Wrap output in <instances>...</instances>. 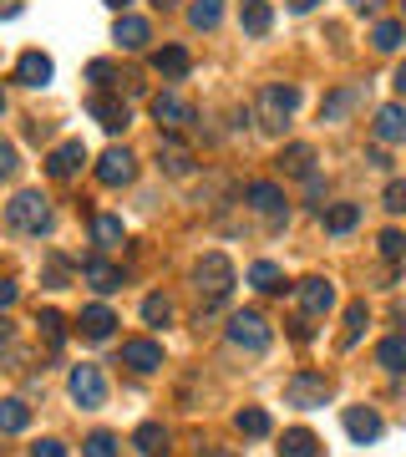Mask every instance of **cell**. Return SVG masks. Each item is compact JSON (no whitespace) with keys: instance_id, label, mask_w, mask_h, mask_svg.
Returning a JSON list of instances; mask_svg holds the SVG:
<instances>
[{"instance_id":"6da1fadb","label":"cell","mask_w":406,"mask_h":457,"mask_svg":"<svg viewBox=\"0 0 406 457\" xmlns=\"http://www.w3.org/2000/svg\"><path fill=\"white\" fill-rule=\"evenodd\" d=\"M5 228L11 234H51V198L41 188H21L5 204Z\"/></svg>"},{"instance_id":"7a4b0ae2","label":"cell","mask_w":406,"mask_h":457,"mask_svg":"<svg viewBox=\"0 0 406 457\" xmlns=\"http://www.w3.org/2000/svg\"><path fill=\"white\" fill-rule=\"evenodd\" d=\"M194 290L203 295V311H219L228 300V290H234V264H228V254H203V260L194 264Z\"/></svg>"},{"instance_id":"3957f363","label":"cell","mask_w":406,"mask_h":457,"mask_svg":"<svg viewBox=\"0 0 406 457\" xmlns=\"http://www.w3.org/2000/svg\"><path fill=\"white\" fill-rule=\"evenodd\" d=\"M228 345L234 351H249V356H264L269 351V341H275V330H269V320H264L260 311H234L228 315Z\"/></svg>"},{"instance_id":"277c9868","label":"cell","mask_w":406,"mask_h":457,"mask_svg":"<svg viewBox=\"0 0 406 457\" xmlns=\"http://www.w3.org/2000/svg\"><path fill=\"white\" fill-rule=\"evenodd\" d=\"M294 107H300V87H290V82H269L260 92V128L264 132H285L290 128V117H294Z\"/></svg>"},{"instance_id":"5b68a950","label":"cell","mask_w":406,"mask_h":457,"mask_svg":"<svg viewBox=\"0 0 406 457\" xmlns=\"http://www.w3.org/2000/svg\"><path fill=\"white\" fill-rule=\"evenodd\" d=\"M330 396H336V381L325 371H294L290 381H285V402H290V407L315 411V407H325Z\"/></svg>"},{"instance_id":"8992f818","label":"cell","mask_w":406,"mask_h":457,"mask_svg":"<svg viewBox=\"0 0 406 457\" xmlns=\"http://www.w3.org/2000/svg\"><path fill=\"white\" fill-rule=\"evenodd\" d=\"M66 392H71V402H77L81 411H97L102 402H107V376H102L97 366H71Z\"/></svg>"},{"instance_id":"52a82bcc","label":"cell","mask_w":406,"mask_h":457,"mask_svg":"<svg viewBox=\"0 0 406 457\" xmlns=\"http://www.w3.org/2000/svg\"><path fill=\"white\" fill-rule=\"evenodd\" d=\"M244 204H249L254 213H264L269 224H285V219H290V198H285V188L269 183V179L249 183V188H244Z\"/></svg>"},{"instance_id":"ba28073f","label":"cell","mask_w":406,"mask_h":457,"mask_svg":"<svg viewBox=\"0 0 406 457\" xmlns=\"http://www.w3.org/2000/svg\"><path fill=\"white\" fill-rule=\"evenodd\" d=\"M137 179V158H132L128 147H107L97 158V183L102 188H128Z\"/></svg>"},{"instance_id":"9c48e42d","label":"cell","mask_w":406,"mask_h":457,"mask_svg":"<svg viewBox=\"0 0 406 457\" xmlns=\"http://www.w3.org/2000/svg\"><path fill=\"white\" fill-rule=\"evenodd\" d=\"M158 168L168 179H188V173H194V147L183 143L178 132H162L158 137Z\"/></svg>"},{"instance_id":"30bf717a","label":"cell","mask_w":406,"mask_h":457,"mask_svg":"<svg viewBox=\"0 0 406 457\" xmlns=\"http://www.w3.org/2000/svg\"><path fill=\"white\" fill-rule=\"evenodd\" d=\"M294 300H300V311H305V315H330V311H336V285L320 279V275H310V279L294 285Z\"/></svg>"},{"instance_id":"8fae6325","label":"cell","mask_w":406,"mask_h":457,"mask_svg":"<svg viewBox=\"0 0 406 457\" xmlns=\"http://www.w3.org/2000/svg\"><path fill=\"white\" fill-rule=\"evenodd\" d=\"M153 122H158L162 132H183L194 122V107H188L178 92H158V97H153Z\"/></svg>"},{"instance_id":"7c38bea8","label":"cell","mask_w":406,"mask_h":457,"mask_svg":"<svg viewBox=\"0 0 406 457\" xmlns=\"http://www.w3.org/2000/svg\"><path fill=\"white\" fill-rule=\"evenodd\" d=\"M87 112L97 117V122H102L107 132H122V128L132 122L128 102H122V97H112V92H92V97H87Z\"/></svg>"},{"instance_id":"4fadbf2b","label":"cell","mask_w":406,"mask_h":457,"mask_svg":"<svg viewBox=\"0 0 406 457\" xmlns=\"http://www.w3.org/2000/svg\"><path fill=\"white\" fill-rule=\"evenodd\" d=\"M81 163H87V143H81V137H71V143H62V147L46 158V173H51L56 183H71V179L81 173Z\"/></svg>"},{"instance_id":"5bb4252c","label":"cell","mask_w":406,"mask_h":457,"mask_svg":"<svg viewBox=\"0 0 406 457\" xmlns=\"http://www.w3.org/2000/svg\"><path fill=\"white\" fill-rule=\"evenodd\" d=\"M345 437L360 442V447H371L381 437V411L376 407H345Z\"/></svg>"},{"instance_id":"9a60e30c","label":"cell","mask_w":406,"mask_h":457,"mask_svg":"<svg viewBox=\"0 0 406 457\" xmlns=\"http://www.w3.org/2000/svg\"><path fill=\"white\" fill-rule=\"evenodd\" d=\"M122 366L137 376H153L162 366V345L158 341H122Z\"/></svg>"},{"instance_id":"2e32d148","label":"cell","mask_w":406,"mask_h":457,"mask_svg":"<svg viewBox=\"0 0 406 457\" xmlns=\"http://www.w3.org/2000/svg\"><path fill=\"white\" fill-rule=\"evenodd\" d=\"M112 41L122 51H147V41H153V26H147L143 16H128V11H122V16H117V26H112Z\"/></svg>"},{"instance_id":"e0dca14e","label":"cell","mask_w":406,"mask_h":457,"mask_svg":"<svg viewBox=\"0 0 406 457\" xmlns=\"http://www.w3.org/2000/svg\"><path fill=\"white\" fill-rule=\"evenodd\" d=\"M153 71H158L162 82H183L194 71V56L183 46H162V51H153Z\"/></svg>"},{"instance_id":"ac0fdd59","label":"cell","mask_w":406,"mask_h":457,"mask_svg":"<svg viewBox=\"0 0 406 457\" xmlns=\"http://www.w3.org/2000/svg\"><path fill=\"white\" fill-rule=\"evenodd\" d=\"M77 330H81V341H112L117 315L107 311V305H87V311H81V320H77Z\"/></svg>"},{"instance_id":"d6986e66","label":"cell","mask_w":406,"mask_h":457,"mask_svg":"<svg viewBox=\"0 0 406 457\" xmlns=\"http://www.w3.org/2000/svg\"><path fill=\"white\" fill-rule=\"evenodd\" d=\"M320 224H325V234H330V239H345V234L360 224V204H325Z\"/></svg>"},{"instance_id":"ffe728a7","label":"cell","mask_w":406,"mask_h":457,"mask_svg":"<svg viewBox=\"0 0 406 457\" xmlns=\"http://www.w3.org/2000/svg\"><path fill=\"white\" fill-rule=\"evenodd\" d=\"M371 132L381 137V143H406V107L402 102H386V107L376 112Z\"/></svg>"},{"instance_id":"44dd1931","label":"cell","mask_w":406,"mask_h":457,"mask_svg":"<svg viewBox=\"0 0 406 457\" xmlns=\"http://www.w3.org/2000/svg\"><path fill=\"white\" fill-rule=\"evenodd\" d=\"M279 173H290V179H315V147L290 143L285 153H279Z\"/></svg>"},{"instance_id":"7402d4cb","label":"cell","mask_w":406,"mask_h":457,"mask_svg":"<svg viewBox=\"0 0 406 457\" xmlns=\"http://www.w3.org/2000/svg\"><path fill=\"white\" fill-rule=\"evenodd\" d=\"M51 71H56V66H51L46 51H26V56L16 62V82H26V87H46V82H51Z\"/></svg>"},{"instance_id":"603a6c76","label":"cell","mask_w":406,"mask_h":457,"mask_svg":"<svg viewBox=\"0 0 406 457\" xmlns=\"http://www.w3.org/2000/svg\"><path fill=\"white\" fill-rule=\"evenodd\" d=\"M81 279H87L97 295L122 290V270H117V264H107V260H87V264H81Z\"/></svg>"},{"instance_id":"cb8c5ba5","label":"cell","mask_w":406,"mask_h":457,"mask_svg":"<svg viewBox=\"0 0 406 457\" xmlns=\"http://www.w3.org/2000/svg\"><path fill=\"white\" fill-rule=\"evenodd\" d=\"M239 26H244V36H264L269 26H275V5H269V0H244Z\"/></svg>"},{"instance_id":"d4e9b609","label":"cell","mask_w":406,"mask_h":457,"mask_svg":"<svg viewBox=\"0 0 406 457\" xmlns=\"http://www.w3.org/2000/svg\"><path fill=\"white\" fill-rule=\"evenodd\" d=\"M249 285L264 290V295H285V290H290V285H285V270H279L275 260H254V264H249Z\"/></svg>"},{"instance_id":"484cf974","label":"cell","mask_w":406,"mask_h":457,"mask_svg":"<svg viewBox=\"0 0 406 457\" xmlns=\"http://www.w3.org/2000/svg\"><path fill=\"white\" fill-rule=\"evenodd\" d=\"M279 457H320V437H315L310 427H290V432L279 437Z\"/></svg>"},{"instance_id":"4316f807","label":"cell","mask_w":406,"mask_h":457,"mask_svg":"<svg viewBox=\"0 0 406 457\" xmlns=\"http://www.w3.org/2000/svg\"><path fill=\"white\" fill-rule=\"evenodd\" d=\"M356 102H360V87H336V92L320 102V122H341Z\"/></svg>"},{"instance_id":"83f0119b","label":"cell","mask_w":406,"mask_h":457,"mask_svg":"<svg viewBox=\"0 0 406 457\" xmlns=\"http://www.w3.org/2000/svg\"><path fill=\"white\" fill-rule=\"evenodd\" d=\"M376 366L391 376H402L406 371V336H386V341L376 345Z\"/></svg>"},{"instance_id":"f1b7e54d","label":"cell","mask_w":406,"mask_h":457,"mask_svg":"<svg viewBox=\"0 0 406 457\" xmlns=\"http://www.w3.org/2000/svg\"><path fill=\"white\" fill-rule=\"evenodd\" d=\"M92 245L97 249L122 245V219H117V213H92Z\"/></svg>"},{"instance_id":"f546056e","label":"cell","mask_w":406,"mask_h":457,"mask_svg":"<svg viewBox=\"0 0 406 457\" xmlns=\"http://www.w3.org/2000/svg\"><path fill=\"white\" fill-rule=\"evenodd\" d=\"M132 447H137L143 457H162L168 453V432H162L158 422H143L137 432H132Z\"/></svg>"},{"instance_id":"4dcf8cb0","label":"cell","mask_w":406,"mask_h":457,"mask_svg":"<svg viewBox=\"0 0 406 457\" xmlns=\"http://www.w3.org/2000/svg\"><path fill=\"white\" fill-rule=\"evenodd\" d=\"M366 326H371V311H366V300H351V305H345V330H341V345H345V351L360 341V330H366Z\"/></svg>"},{"instance_id":"1f68e13d","label":"cell","mask_w":406,"mask_h":457,"mask_svg":"<svg viewBox=\"0 0 406 457\" xmlns=\"http://www.w3.org/2000/svg\"><path fill=\"white\" fill-rule=\"evenodd\" d=\"M219 21H224V0H194L188 5V26L194 31H213Z\"/></svg>"},{"instance_id":"d6a6232c","label":"cell","mask_w":406,"mask_h":457,"mask_svg":"<svg viewBox=\"0 0 406 457\" xmlns=\"http://www.w3.org/2000/svg\"><path fill=\"white\" fill-rule=\"evenodd\" d=\"M26 427H31V407L21 396H5L0 402V432H26Z\"/></svg>"},{"instance_id":"836d02e7","label":"cell","mask_w":406,"mask_h":457,"mask_svg":"<svg viewBox=\"0 0 406 457\" xmlns=\"http://www.w3.org/2000/svg\"><path fill=\"white\" fill-rule=\"evenodd\" d=\"M234 427H239L244 437H269V432H275V422H269L264 407H244L239 417H234Z\"/></svg>"},{"instance_id":"e575fe53","label":"cell","mask_w":406,"mask_h":457,"mask_svg":"<svg viewBox=\"0 0 406 457\" xmlns=\"http://www.w3.org/2000/svg\"><path fill=\"white\" fill-rule=\"evenodd\" d=\"M87 82L97 87V92H112V87H122V82L132 87V77H122L117 62H92V66H87Z\"/></svg>"},{"instance_id":"d590c367","label":"cell","mask_w":406,"mask_h":457,"mask_svg":"<svg viewBox=\"0 0 406 457\" xmlns=\"http://www.w3.org/2000/svg\"><path fill=\"white\" fill-rule=\"evenodd\" d=\"M36 330H41V341H46L51 351H62V341H66V320H62V311H36Z\"/></svg>"},{"instance_id":"8d00e7d4","label":"cell","mask_w":406,"mask_h":457,"mask_svg":"<svg viewBox=\"0 0 406 457\" xmlns=\"http://www.w3.org/2000/svg\"><path fill=\"white\" fill-rule=\"evenodd\" d=\"M402 41H406L402 21H376V31H371V46H376V51H396Z\"/></svg>"},{"instance_id":"74e56055","label":"cell","mask_w":406,"mask_h":457,"mask_svg":"<svg viewBox=\"0 0 406 457\" xmlns=\"http://www.w3.org/2000/svg\"><path fill=\"white\" fill-rule=\"evenodd\" d=\"M143 320L147 326H168V320H173V300H168V295H147L143 300Z\"/></svg>"},{"instance_id":"f35d334b","label":"cell","mask_w":406,"mask_h":457,"mask_svg":"<svg viewBox=\"0 0 406 457\" xmlns=\"http://www.w3.org/2000/svg\"><path fill=\"white\" fill-rule=\"evenodd\" d=\"M81 457H117V437L112 432H92L81 442Z\"/></svg>"},{"instance_id":"ab89813d","label":"cell","mask_w":406,"mask_h":457,"mask_svg":"<svg viewBox=\"0 0 406 457\" xmlns=\"http://www.w3.org/2000/svg\"><path fill=\"white\" fill-rule=\"evenodd\" d=\"M381 260H391V264L406 260V234L402 228H386V234H381Z\"/></svg>"},{"instance_id":"60d3db41","label":"cell","mask_w":406,"mask_h":457,"mask_svg":"<svg viewBox=\"0 0 406 457\" xmlns=\"http://www.w3.org/2000/svg\"><path fill=\"white\" fill-rule=\"evenodd\" d=\"M381 204H386V213H406V179H391Z\"/></svg>"},{"instance_id":"b9f144b4","label":"cell","mask_w":406,"mask_h":457,"mask_svg":"<svg viewBox=\"0 0 406 457\" xmlns=\"http://www.w3.org/2000/svg\"><path fill=\"white\" fill-rule=\"evenodd\" d=\"M31 457H66V442H56V437L36 442V447H31Z\"/></svg>"},{"instance_id":"7bdbcfd3","label":"cell","mask_w":406,"mask_h":457,"mask_svg":"<svg viewBox=\"0 0 406 457\" xmlns=\"http://www.w3.org/2000/svg\"><path fill=\"white\" fill-rule=\"evenodd\" d=\"M16 147H11V143H0V179H11V173H16Z\"/></svg>"},{"instance_id":"ee69618b","label":"cell","mask_w":406,"mask_h":457,"mask_svg":"<svg viewBox=\"0 0 406 457\" xmlns=\"http://www.w3.org/2000/svg\"><path fill=\"white\" fill-rule=\"evenodd\" d=\"M16 300H21V285H11V279H0V315L11 311Z\"/></svg>"},{"instance_id":"f6af8a7d","label":"cell","mask_w":406,"mask_h":457,"mask_svg":"<svg viewBox=\"0 0 406 457\" xmlns=\"http://www.w3.org/2000/svg\"><path fill=\"white\" fill-rule=\"evenodd\" d=\"M290 336H294L300 345H310V341H315V330H310V315H300V320H290Z\"/></svg>"},{"instance_id":"bcb514c9","label":"cell","mask_w":406,"mask_h":457,"mask_svg":"<svg viewBox=\"0 0 406 457\" xmlns=\"http://www.w3.org/2000/svg\"><path fill=\"white\" fill-rule=\"evenodd\" d=\"M351 11H356V16H376V11H381V0H351Z\"/></svg>"},{"instance_id":"7dc6e473","label":"cell","mask_w":406,"mask_h":457,"mask_svg":"<svg viewBox=\"0 0 406 457\" xmlns=\"http://www.w3.org/2000/svg\"><path fill=\"white\" fill-rule=\"evenodd\" d=\"M285 5H290L294 16H305V11H315V5H320V0H285Z\"/></svg>"},{"instance_id":"c3c4849f","label":"cell","mask_w":406,"mask_h":457,"mask_svg":"<svg viewBox=\"0 0 406 457\" xmlns=\"http://www.w3.org/2000/svg\"><path fill=\"white\" fill-rule=\"evenodd\" d=\"M391 87H396V92H402V97H406V62L396 66V77H391Z\"/></svg>"},{"instance_id":"681fc988","label":"cell","mask_w":406,"mask_h":457,"mask_svg":"<svg viewBox=\"0 0 406 457\" xmlns=\"http://www.w3.org/2000/svg\"><path fill=\"white\" fill-rule=\"evenodd\" d=\"M11 341V320H5V315H0V345Z\"/></svg>"},{"instance_id":"f907efd6","label":"cell","mask_w":406,"mask_h":457,"mask_svg":"<svg viewBox=\"0 0 406 457\" xmlns=\"http://www.w3.org/2000/svg\"><path fill=\"white\" fill-rule=\"evenodd\" d=\"M107 5H112V11H117V16H122V11H128V5H132V0H107Z\"/></svg>"},{"instance_id":"816d5d0a","label":"cell","mask_w":406,"mask_h":457,"mask_svg":"<svg viewBox=\"0 0 406 457\" xmlns=\"http://www.w3.org/2000/svg\"><path fill=\"white\" fill-rule=\"evenodd\" d=\"M209 457H239V453H209Z\"/></svg>"},{"instance_id":"f5cc1de1","label":"cell","mask_w":406,"mask_h":457,"mask_svg":"<svg viewBox=\"0 0 406 457\" xmlns=\"http://www.w3.org/2000/svg\"><path fill=\"white\" fill-rule=\"evenodd\" d=\"M0 112H5V92H0Z\"/></svg>"},{"instance_id":"db71d44e","label":"cell","mask_w":406,"mask_h":457,"mask_svg":"<svg viewBox=\"0 0 406 457\" xmlns=\"http://www.w3.org/2000/svg\"><path fill=\"white\" fill-rule=\"evenodd\" d=\"M158 5H173V0H158Z\"/></svg>"},{"instance_id":"11a10c76","label":"cell","mask_w":406,"mask_h":457,"mask_svg":"<svg viewBox=\"0 0 406 457\" xmlns=\"http://www.w3.org/2000/svg\"><path fill=\"white\" fill-rule=\"evenodd\" d=\"M402 11H406V0H402Z\"/></svg>"}]
</instances>
